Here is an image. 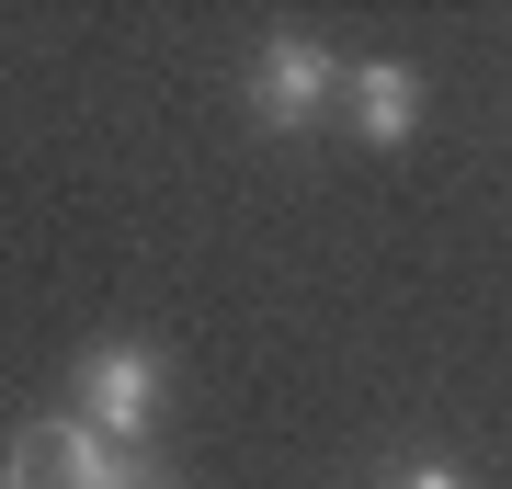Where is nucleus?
Wrapping results in <instances>:
<instances>
[{
  "mask_svg": "<svg viewBox=\"0 0 512 489\" xmlns=\"http://www.w3.org/2000/svg\"><path fill=\"white\" fill-rule=\"evenodd\" d=\"M114 478H126V444H103L80 410L23 421V433L0 444V489H114Z\"/></svg>",
  "mask_w": 512,
  "mask_h": 489,
  "instance_id": "1",
  "label": "nucleus"
},
{
  "mask_svg": "<svg viewBox=\"0 0 512 489\" xmlns=\"http://www.w3.org/2000/svg\"><path fill=\"white\" fill-rule=\"evenodd\" d=\"M342 80H353V69H342L319 35H262V57H251V114H262L274 137H308L319 114L342 103Z\"/></svg>",
  "mask_w": 512,
  "mask_h": 489,
  "instance_id": "2",
  "label": "nucleus"
},
{
  "mask_svg": "<svg viewBox=\"0 0 512 489\" xmlns=\"http://www.w3.org/2000/svg\"><path fill=\"white\" fill-rule=\"evenodd\" d=\"M160 353L148 342H103V353H80V421H92L103 444H126L148 455V421H160Z\"/></svg>",
  "mask_w": 512,
  "mask_h": 489,
  "instance_id": "3",
  "label": "nucleus"
},
{
  "mask_svg": "<svg viewBox=\"0 0 512 489\" xmlns=\"http://www.w3.org/2000/svg\"><path fill=\"white\" fill-rule=\"evenodd\" d=\"M342 103H353V126H365V148H410V126H421V69L365 57V69L342 80Z\"/></svg>",
  "mask_w": 512,
  "mask_h": 489,
  "instance_id": "4",
  "label": "nucleus"
},
{
  "mask_svg": "<svg viewBox=\"0 0 512 489\" xmlns=\"http://www.w3.org/2000/svg\"><path fill=\"white\" fill-rule=\"evenodd\" d=\"M114 489H183V478H171V467H148V455H126V478H114Z\"/></svg>",
  "mask_w": 512,
  "mask_h": 489,
  "instance_id": "5",
  "label": "nucleus"
},
{
  "mask_svg": "<svg viewBox=\"0 0 512 489\" xmlns=\"http://www.w3.org/2000/svg\"><path fill=\"white\" fill-rule=\"evenodd\" d=\"M399 489H467V478H456V467H410Z\"/></svg>",
  "mask_w": 512,
  "mask_h": 489,
  "instance_id": "6",
  "label": "nucleus"
}]
</instances>
